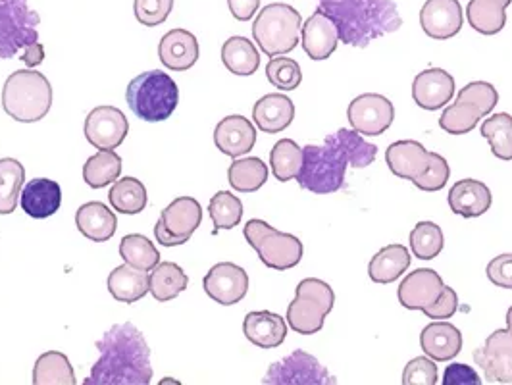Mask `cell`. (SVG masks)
<instances>
[{
    "mask_svg": "<svg viewBox=\"0 0 512 385\" xmlns=\"http://www.w3.org/2000/svg\"><path fill=\"white\" fill-rule=\"evenodd\" d=\"M101 359L91 368L85 385H149L153 380L151 349L131 324L112 326L97 343Z\"/></svg>",
    "mask_w": 512,
    "mask_h": 385,
    "instance_id": "1",
    "label": "cell"
},
{
    "mask_svg": "<svg viewBox=\"0 0 512 385\" xmlns=\"http://www.w3.org/2000/svg\"><path fill=\"white\" fill-rule=\"evenodd\" d=\"M318 8L332 18L339 41L359 49L403 26L393 0H318Z\"/></svg>",
    "mask_w": 512,
    "mask_h": 385,
    "instance_id": "2",
    "label": "cell"
},
{
    "mask_svg": "<svg viewBox=\"0 0 512 385\" xmlns=\"http://www.w3.org/2000/svg\"><path fill=\"white\" fill-rule=\"evenodd\" d=\"M41 18L29 8V0H0V60L20 58L27 68L45 60L39 43Z\"/></svg>",
    "mask_w": 512,
    "mask_h": 385,
    "instance_id": "3",
    "label": "cell"
},
{
    "mask_svg": "<svg viewBox=\"0 0 512 385\" xmlns=\"http://www.w3.org/2000/svg\"><path fill=\"white\" fill-rule=\"evenodd\" d=\"M51 106V81L37 70H18L2 87V108L16 122H39L51 112Z\"/></svg>",
    "mask_w": 512,
    "mask_h": 385,
    "instance_id": "4",
    "label": "cell"
},
{
    "mask_svg": "<svg viewBox=\"0 0 512 385\" xmlns=\"http://www.w3.org/2000/svg\"><path fill=\"white\" fill-rule=\"evenodd\" d=\"M126 101L139 120L164 122L178 108L180 89L166 72L151 70L129 81Z\"/></svg>",
    "mask_w": 512,
    "mask_h": 385,
    "instance_id": "5",
    "label": "cell"
},
{
    "mask_svg": "<svg viewBox=\"0 0 512 385\" xmlns=\"http://www.w3.org/2000/svg\"><path fill=\"white\" fill-rule=\"evenodd\" d=\"M303 18L283 2L268 4L260 10L253 24V37L260 51L268 56H282L293 51L301 39Z\"/></svg>",
    "mask_w": 512,
    "mask_h": 385,
    "instance_id": "6",
    "label": "cell"
},
{
    "mask_svg": "<svg viewBox=\"0 0 512 385\" xmlns=\"http://www.w3.org/2000/svg\"><path fill=\"white\" fill-rule=\"evenodd\" d=\"M349 160L333 145L303 147V164L295 180L314 195H330L345 185Z\"/></svg>",
    "mask_w": 512,
    "mask_h": 385,
    "instance_id": "7",
    "label": "cell"
},
{
    "mask_svg": "<svg viewBox=\"0 0 512 385\" xmlns=\"http://www.w3.org/2000/svg\"><path fill=\"white\" fill-rule=\"evenodd\" d=\"M499 103L497 89L487 81H472L461 89L457 101L447 106L439 116V126L449 135H464L489 116Z\"/></svg>",
    "mask_w": 512,
    "mask_h": 385,
    "instance_id": "8",
    "label": "cell"
},
{
    "mask_svg": "<svg viewBox=\"0 0 512 385\" xmlns=\"http://www.w3.org/2000/svg\"><path fill=\"white\" fill-rule=\"evenodd\" d=\"M333 305L335 293L332 285L307 278L297 285L295 299L287 308V322L297 334H318L324 328V320L332 312Z\"/></svg>",
    "mask_w": 512,
    "mask_h": 385,
    "instance_id": "9",
    "label": "cell"
},
{
    "mask_svg": "<svg viewBox=\"0 0 512 385\" xmlns=\"http://www.w3.org/2000/svg\"><path fill=\"white\" fill-rule=\"evenodd\" d=\"M247 243L256 251L262 264L270 270H291L303 258V243L291 233H283L264 220H249L243 231Z\"/></svg>",
    "mask_w": 512,
    "mask_h": 385,
    "instance_id": "10",
    "label": "cell"
},
{
    "mask_svg": "<svg viewBox=\"0 0 512 385\" xmlns=\"http://www.w3.org/2000/svg\"><path fill=\"white\" fill-rule=\"evenodd\" d=\"M264 385H335L337 380L330 372L305 351L297 349L289 357L274 362L264 380Z\"/></svg>",
    "mask_w": 512,
    "mask_h": 385,
    "instance_id": "11",
    "label": "cell"
},
{
    "mask_svg": "<svg viewBox=\"0 0 512 385\" xmlns=\"http://www.w3.org/2000/svg\"><path fill=\"white\" fill-rule=\"evenodd\" d=\"M126 114L116 106H97L85 120V137L99 151H114L128 137Z\"/></svg>",
    "mask_w": 512,
    "mask_h": 385,
    "instance_id": "12",
    "label": "cell"
},
{
    "mask_svg": "<svg viewBox=\"0 0 512 385\" xmlns=\"http://www.w3.org/2000/svg\"><path fill=\"white\" fill-rule=\"evenodd\" d=\"M474 360L482 368L489 384H512V334L497 330L474 351Z\"/></svg>",
    "mask_w": 512,
    "mask_h": 385,
    "instance_id": "13",
    "label": "cell"
},
{
    "mask_svg": "<svg viewBox=\"0 0 512 385\" xmlns=\"http://www.w3.org/2000/svg\"><path fill=\"white\" fill-rule=\"evenodd\" d=\"M349 122L362 135H382L395 120V108L384 95L364 93L349 104Z\"/></svg>",
    "mask_w": 512,
    "mask_h": 385,
    "instance_id": "14",
    "label": "cell"
},
{
    "mask_svg": "<svg viewBox=\"0 0 512 385\" xmlns=\"http://www.w3.org/2000/svg\"><path fill=\"white\" fill-rule=\"evenodd\" d=\"M203 287L212 301L230 307L245 299L249 291V276L237 264L220 262L208 270Z\"/></svg>",
    "mask_w": 512,
    "mask_h": 385,
    "instance_id": "15",
    "label": "cell"
},
{
    "mask_svg": "<svg viewBox=\"0 0 512 385\" xmlns=\"http://www.w3.org/2000/svg\"><path fill=\"white\" fill-rule=\"evenodd\" d=\"M464 24L459 0H426L420 10V26L430 39L445 41L455 37Z\"/></svg>",
    "mask_w": 512,
    "mask_h": 385,
    "instance_id": "16",
    "label": "cell"
},
{
    "mask_svg": "<svg viewBox=\"0 0 512 385\" xmlns=\"http://www.w3.org/2000/svg\"><path fill=\"white\" fill-rule=\"evenodd\" d=\"M447 285L432 268H418L399 285V303L409 310H426L436 303Z\"/></svg>",
    "mask_w": 512,
    "mask_h": 385,
    "instance_id": "17",
    "label": "cell"
},
{
    "mask_svg": "<svg viewBox=\"0 0 512 385\" xmlns=\"http://www.w3.org/2000/svg\"><path fill=\"white\" fill-rule=\"evenodd\" d=\"M430 151L418 141H395L385 151V162L393 176L401 180H418L430 168Z\"/></svg>",
    "mask_w": 512,
    "mask_h": 385,
    "instance_id": "18",
    "label": "cell"
},
{
    "mask_svg": "<svg viewBox=\"0 0 512 385\" xmlns=\"http://www.w3.org/2000/svg\"><path fill=\"white\" fill-rule=\"evenodd\" d=\"M453 95H455V79L441 68H430L414 77L412 99L424 110L443 108L453 99Z\"/></svg>",
    "mask_w": 512,
    "mask_h": 385,
    "instance_id": "19",
    "label": "cell"
},
{
    "mask_svg": "<svg viewBox=\"0 0 512 385\" xmlns=\"http://www.w3.org/2000/svg\"><path fill=\"white\" fill-rule=\"evenodd\" d=\"M158 54H160V62L168 70L185 72L197 64L201 49L193 33H189L187 29H172L160 39Z\"/></svg>",
    "mask_w": 512,
    "mask_h": 385,
    "instance_id": "20",
    "label": "cell"
},
{
    "mask_svg": "<svg viewBox=\"0 0 512 385\" xmlns=\"http://www.w3.org/2000/svg\"><path fill=\"white\" fill-rule=\"evenodd\" d=\"M214 143L220 153L239 158L251 153L256 143V129L245 116H226L214 129Z\"/></svg>",
    "mask_w": 512,
    "mask_h": 385,
    "instance_id": "21",
    "label": "cell"
},
{
    "mask_svg": "<svg viewBox=\"0 0 512 385\" xmlns=\"http://www.w3.org/2000/svg\"><path fill=\"white\" fill-rule=\"evenodd\" d=\"M301 41H303V49L312 60H328L337 49L339 31L333 24L332 18L318 8L303 24Z\"/></svg>",
    "mask_w": 512,
    "mask_h": 385,
    "instance_id": "22",
    "label": "cell"
},
{
    "mask_svg": "<svg viewBox=\"0 0 512 385\" xmlns=\"http://www.w3.org/2000/svg\"><path fill=\"white\" fill-rule=\"evenodd\" d=\"M20 205L27 216L35 220L49 218L62 205V189L56 181L37 178L24 185L20 193Z\"/></svg>",
    "mask_w": 512,
    "mask_h": 385,
    "instance_id": "23",
    "label": "cell"
},
{
    "mask_svg": "<svg viewBox=\"0 0 512 385\" xmlns=\"http://www.w3.org/2000/svg\"><path fill=\"white\" fill-rule=\"evenodd\" d=\"M243 334L260 349H276L287 337V324L276 312L256 310L245 316Z\"/></svg>",
    "mask_w": 512,
    "mask_h": 385,
    "instance_id": "24",
    "label": "cell"
},
{
    "mask_svg": "<svg viewBox=\"0 0 512 385\" xmlns=\"http://www.w3.org/2000/svg\"><path fill=\"white\" fill-rule=\"evenodd\" d=\"M449 206L462 218H478L491 208L493 197L486 183L478 180L457 181L449 191Z\"/></svg>",
    "mask_w": 512,
    "mask_h": 385,
    "instance_id": "25",
    "label": "cell"
},
{
    "mask_svg": "<svg viewBox=\"0 0 512 385\" xmlns=\"http://www.w3.org/2000/svg\"><path fill=\"white\" fill-rule=\"evenodd\" d=\"M420 345L430 359L449 362L461 353L462 334L453 324L434 322L420 334Z\"/></svg>",
    "mask_w": 512,
    "mask_h": 385,
    "instance_id": "26",
    "label": "cell"
},
{
    "mask_svg": "<svg viewBox=\"0 0 512 385\" xmlns=\"http://www.w3.org/2000/svg\"><path fill=\"white\" fill-rule=\"evenodd\" d=\"M256 128L264 133H280L295 120V104L280 93H272L256 101L253 108Z\"/></svg>",
    "mask_w": 512,
    "mask_h": 385,
    "instance_id": "27",
    "label": "cell"
},
{
    "mask_svg": "<svg viewBox=\"0 0 512 385\" xmlns=\"http://www.w3.org/2000/svg\"><path fill=\"white\" fill-rule=\"evenodd\" d=\"M76 226L79 233L85 239H91L95 243H104L114 237L118 220L110 208L103 203H85L79 206L76 212Z\"/></svg>",
    "mask_w": 512,
    "mask_h": 385,
    "instance_id": "28",
    "label": "cell"
},
{
    "mask_svg": "<svg viewBox=\"0 0 512 385\" xmlns=\"http://www.w3.org/2000/svg\"><path fill=\"white\" fill-rule=\"evenodd\" d=\"M108 291L120 303H137L149 293V274L129 264L118 266L108 276Z\"/></svg>",
    "mask_w": 512,
    "mask_h": 385,
    "instance_id": "29",
    "label": "cell"
},
{
    "mask_svg": "<svg viewBox=\"0 0 512 385\" xmlns=\"http://www.w3.org/2000/svg\"><path fill=\"white\" fill-rule=\"evenodd\" d=\"M410 266V253L405 245H387L368 264V276L374 283L397 282Z\"/></svg>",
    "mask_w": 512,
    "mask_h": 385,
    "instance_id": "30",
    "label": "cell"
},
{
    "mask_svg": "<svg viewBox=\"0 0 512 385\" xmlns=\"http://www.w3.org/2000/svg\"><path fill=\"white\" fill-rule=\"evenodd\" d=\"M512 0H470L466 18L472 29L482 35H497L507 24V8Z\"/></svg>",
    "mask_w": 512,
    "mask_h": 385,
    "instance_id": "31",
    "label": "cell"
},
{
    "mask_svg": "<svg viewBox=\"0 0 512 385\" xmlns=\"http://www.w3.org/2000/svg\"><path fill=\"white\" fill-rule=\"evenodd\" d=\"M160 220L172 233L191 237L203 222V208L193 197H180L162 210Z\"/></svg>",
    "mask_w": 512,
    "mask_h": 385,
    "instance_id": "32",
    "label": "cell"
},
{
    "mask_svg": "<svg viewBox=\"0 0 512 385\" xmlns=\"http://www.w3.org/2000/svg\"><path fill=\"white\" fill-rule=\"evenodd\" d=\"M326 145L337 147L347 156L349 166L353 168H368L378 154V147L364 141L362 135L355 129H337L333 135L326 137Z\"/></svg>",
    "mask_w": 512,
    "mask_h": 385,
    "instance_id": "33",
    "label": "cell"
},
{
    "mask_svg": "<svg viewBox=\"0 0 512 385\" xmlns=\"http://www.w3.org/2000/svg\"><path fill=\"white\" fill-rule=\"evenodd\" d=\"M189 285L187 274L174 262H158L149 276V291L158 303L174 301Z\"/></svg>",
    "mask_w": 512,
    "mask_h": 385,
    "instance_id": "34",
    "label": "cell"
},
{
    "mask_svg": "<svg viewBox=\"0 0 512 385\" xmlns=\"http://www.w3.org/2000/svg\"><path fill=\"white\" fill-rule=\"evenodd\" d=\"M222 62L235 76H253L260 66V54L247 37H230L222 47Z\"/></svg>",
    "mask_w": 512,
    "mask_h": 385,
    "instance_id": "35",
    "label": "cell"
},
{
    "mask_svg": "<svg viewBox=\"0 0 512 385\" xmlns=\"http://www.w3.org/2000/svg\"><path fill=\"white\" fill-rule=\"evenodd\" d=\"M35 385H76V372L66 355L49 351L41 355L33 368Z\"/></svg>",
    "mask_w": 512,
    "mask_h": 385,
    "instance_id": "36",
    "label": "cell"
},
{
    "mask_svg": "<svg viewBox=\"0 0 512 385\" xmlns=\"http://www.w3.org/2000/svg\"><path fill=\"white\" fill-rule=\"evenodd\" d=\"M26 168L16 158L0 160V214H12L18 206V197L24 189Z\"/></svg>",
    "mask_w": 512,
    "mask_h": 385,
    "instance_id": "37",
    "label": "cell"
},
{
    "mask_svg": "<svg viewBox=\"0 0 512 385\" xmlns=\"http://www.w3.org/2000/svg\"><path fill=\"white\" fill-rule=\"evenodd\" d=\"M122 156L114 151L93 154L83 166V180L91 189H103L122 176Z\"/></svg>",
    "mask_w": 512,
    "mask_h": 385,
    "instance_id": "38",
    "label": "cell"
},
{
    "mask_svg": "<svg viewBox=\"0 0 512 385\" xmlns=\"http://www.w3.org/2000/svg\"><path fill=\"white\" fill-rule=\"evenodd\" d=\"M268 180V166L256 158H239L231 162L228 181L237 193H255Z\"/></svg>",
    "mask_w": 512,
    "mask_h": 385,
    "instance_id": "39",
    "label": "cell"
},
{
    "mask_svg": "<svg viewBox=\"0 0 512 385\" xmlns=\"http://www.w3.org/2000/svg\"><path fill=\"white\" fill-rule=\"evenodd\" d=\"M108 201L112 208L120 214H139L147 206V189L137 178H122L114 181V187L108 193Z\"/></svg>",
    "mask_w": 512,
    "mask_h": 385,
    "instance_id": "40",
    "label": "cell"
},
{
    "mask_svg": "<svg viewBox=\"0 0 512 385\" xmlns=\"http://www.w3.org/2000/svg\"><path fill=\"white\" fill-rule=\"evenodd\" d=\"M482 137H486L493 156L499 160H512V116L507 112L489 116L480 128Z\"/></svg>",
    "mask_w": 512,
    "mask_h": 385,
    "instance_id": "41",
    "label": "cell"
},
{
    "mask_svg": "<svg viewBox=\"0 0 512 385\" xmlns=\"http://www.w3.org/2000/svg\"><path fill=\"white\" fill-rule=\"evenodd\" d=\"M120 257L124 258L129 266L145 272L153 270L154 266L160 262V253L156 251L153 241L139 233H131L122 239Z\"/></svg>",
    "mask_w": 512,
    "mask_h": 385,
    "instance_id": "42",
    "label": "cell"
},
{
    "mask_svg": "<svg viewBox=\"0 0 512 385\" xmlns=\"http://www.w3.org/2000/svg\"><path fill=\"white\" fill-rule=\"evenodd\" d=\"M270 164L276 180H295L303 164V149L291 139H282L270 153Z\"/></svg>",
    "mask_w": 512,
    "mask_h": 385,
    "instance_id": "43",
    "label": "cell"
},
{
    "mask_svg": "<svg viewBox=\"0 0 512 385\" xmlns=\"http://www.w3.org/2000/svg\"><path fill=\"white\" fill-rule=\"evenodd\" d=\"M208 214L214 222V233L233 230L243 218V203L230 191H220L210 199Z\"/></svg>",
    "mask_w": 512,
    "mask_h": 385,
    "instance_id": "44",
    "label": "cell"
},
{
    "mask_svg": "<svg viewBox=\"0 0 512 385\" xmlns=\"http://www.w3.org/2000/svg\"><path fill=\"white\" fill-rule=\"evenodd\" d=\"M443 231L434 222H420L410 231L412 255L420 260H432L443 251Z\"/></svg>",
    "mask_w": 512,
    "mask_h": 385,
    "instance_id": "45",
    "label": "cell"
},
{
    "mask_svg": "<svg viewBox=\"0 0 512 385\" xmlns=\"http://www.w3.org/2000/svg\"><path fill=\"white\" fill-rule=\"evenodd\" d=\"M266 77L274 87L282 91H295L303 81V72L293 58L274 56L266 66Z\"/></svg>",
    "mask_w": 512,
    "mask_h": 385,
    "instance_id": "46",
    "label": "cell"
},
{
    "mask_svg": "<svg viewBox=\"0 0 512 385\" xmlns=\"http://www.w3.org/2000/svg\"><path fill=\"white\" fill-rule=\"evenodd\" d=\"M174 0H135L133 12L139 24L156 27L164 24L172 14Z\"/></svg>",
    "mask_w": 512,
    "mask_h": 385,
    "instance_id": "47",
    "label": "cell"
},
{
    "mask_svg": "<svg viewBox=\"0 0 512 385\" xmlns=\"http://www.w3.org/2000/svg\"><path fill=\"white\" fill-rule=\"evenodd\" d=\"M430 168L426 170V174H422L418 180L412 181L420 191H426V193H436L441 191L447 181L451 178V168H449V162L441 156V154L430 153Z\"/></svg>",
    "mask_w": 512,
    "mask_h": 385,
    "instance_id": "48",
    "label": "cell"
},
{
    "mask_svg": "<svg viewBox=\"0 0 512 385\" xmlns=\"http://www.w3.org/2000/svg\"><path fill=\"white\" fill-rule=\"evenodd\" d=\"M403 384L405 385H436V360L418 357L410 360L403 370Z\"/></svg>",
    "mask_w": 512,
    "mask_h": 385,
    "instance_id": "49",
    "label": "cell"
},
{
    "mask_svg": "<svg viewBox=\"0 0 512 385\" xmlns=\"http://www.w3.org/2000/svg\"><path fill=\"white\" fill-rule=\"evenodd\" d=\"M489 282L503 289H512V253L499 255L487 264Z\"/></svg>",
    "mask_w": 512,
    "mask_h": 385,
    "instance_id": "50",
    "label": "cell"
},
{
    "mask_svg": "<svg viewBox=\"0 0 512 385\" xmlns=\"http://www.w3.org/2000/svg\"><path fill=\"white\" fill-rule=\"evenodd\" d=\"M457 310H459V297H457L455 289L445 287L443 293H441V297L437 299L436 303H434L432 307L422 310V312H424L428 318H432V320H447V318L455 316Z\"/></svg>",
    "mask_w": 512,
    "mask_h": 385,
    "instance_id": "51",
    "label": "cell"
},
{
    "mask_svg": "<svg viewBox=\"0 0 512 385\" xmlns=\"http://www.w3.org/2000/svg\"><path fill=\"white\" fill-rule=\"evenodd\" d=\"M443 385H482V378L466 364H451L445 368Z\"/></svg>",
    "mask_w": 512,
    "mask_h": 385,
    "instance_id": "52",
    "label": "cell"
},
{
    "mask_svg": "<svg viewBox=\"0 0 512 385\" xmlns=\"http://www.w3.org/2000/svg\"><path fill=\"white\" fill-rule=\"evenodd\" d=\"M228 6L237 22H249L260 8V0H228Z\"/></svg>",
    "mask_w": 512,
    "mask_h": 385,
    "instance_id": "53",
    "label": "cell"
},
{
    "mask_svg": "<svg viewBox=\"0 0 512 385\" xmlns=\"http://www.w3.org/2000/svg\"><path fill=\"white\" fill-rule=\"evenodd\" d=\"M154 237H156V241H158L162 247H180V245H185V243L191 239V237H181V235L172 233V231L164 226L162 220L154 226Z\"/></svg>",
    "mask_w": 512,
    "mask_h": 385,
    "instance_id": "54",
    "label": "cell"
},
{
    "mask_svg": "<svg viewBox=\"0 0 512 385\" xmlns=\"http://www.w3.org/2000/svg\"><path fill=\"white\" fill-rule=\"evenodd\" d=\"M507 330L512 334V307L509 308V312H507Z\"/></svg>",
    "mask_w": 512,
    "mask_h": 385,
    "instance_id": "55",
    "label": "cell"
}]
</instances>
